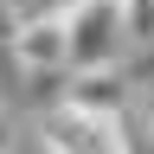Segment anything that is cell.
<instances>
[{
  "label": "cell",
  "instance_id": "obj_1",
  "mask_svg": "<svg viewBox=\"0 0 154 154\" xmlns=\"http://www.w3.org/2000/svg\"><path fill=\"white\" fill-rule=\"evenodd\" d=\"M58 26H64V77L116 71L128 58V32H122V7L116 0H77Z\"/></svg>",
  "mask_w": 154,
  "mask_h": 154
},
{
  "label": "cell",
  "instance_id": "obj_2",
  "mask_svg": "<svg viewBox=\"0 0 154 154\" xmlns=\"http://www.w3.org/2000/svg\"><path fill=\"white\" fill-rule=\"evenodd\" d=\"M38 148L45 154H109V116H90L77 103H51L38 116Z\"/></svg>",
  "mask_w": 154,
  "mask_h": 154
},
{
  "label": "cell",
  "instance_id": "obj_3",
  "mask_svg": "<svg viewBox=\"0 0 154 154\" xmlns=\"http://www.w3.org/2000/svg\"><path fill=\"white\" fill-rule=\"evenodd\" d=\"M7 51H13V64L32 71V77H64V26H58V19H13Z\"/></svg>",
  "mask_w": 154,
  "mask_h": 154
},
{
  "label": "cell",
  "instance_id": "obj_4",
  "mask_svg": "<svg viewBox=\"0 0 154 154\" xmlns=\"http://www.w3.org/2000/svg\"><path fill=\"white\" fill-rule=\"evenodd\" d=\"M109 154H154V116L141 103H122L109 116Z\"/></svg>",
  "mask_w": 154,
  "mask_h": 154
},
{
  "label": "cell",
  "instance_id": "obj_5",
  "mask_svg": "<svg viewBox=\"0 0 154 154\" xmlns=\"http://www.w3.org/2000/svg\"><path fill=\"white\" fill-rule=\"evenodd\" d=\"M77 0H13V19H64Z\"/></svg>",
  "mask_w": 154,
  "mask_h": 154
},
{
  "label": "cell",
  "instance_id": "obj_6",
  "mask_svg": "<svg viewBox=\"0 0 154 154\" xmlns=\"http://www.w3.org/2000/svg\"><path fill=\"white\" fill-rule=\"evenodd\" d=\"M13 148V122H7V109H0V154Z\"/></svg>",
  "mask_w": 154,
  "mask_h": 154
}]
</instances>
